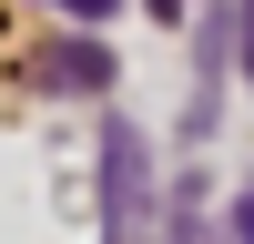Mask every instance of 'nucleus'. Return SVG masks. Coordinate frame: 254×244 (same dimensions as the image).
<instances>
[{
    "instance_id": "nucleus-3",
    "label": "nucleus",
    "mask_w": 254,
    "mask_h": 244,
    "mask_svg": "<svg viewBox=\"0 0 254 244\" xmlns=\"http://www.w3.org/2000/svg\"><path fill=\"white\" fill-rule=\"evenodd\" d=\"M234 71H254V0H234Z\"/></svg>"
},
{
    "instance_id": "nucleus-4",
    "label": "nucleus",
    "mask_w": 254,
    "mask_h": 244,
    "mask_svg": "<svg viewBox=\"0 0 254 244\" xmlns=\"http://www.w3.org/2000/svg\"><path fill=\"white\" fill-rule=\"evenodd\" d=\"M61 10H71V20H112L122 0H61Z\"/></svg>"
},
{
    "instance_id": "nucleus-2",
    "label": "nucleus",
    "mask_w": 254,
    "mask_h": 244,
    "mask_svg": "<svg viewBox=\"0 0 254 244\" xmlns=\"http://www.w3.org/2000/svg\"><path fill=\"white\" fill-rule=\"evenodd\" d=\"M31 71H41V92H112V51H102L92 31H81V41H51Z\"/></svg>"
},
{
    "instance_id": "nucleus-6",
    "label": "nucleus",
    "mask_w": 254,
    "mask_h": 244,
    "mask_svg": "<svg viewBox=\"0 0 254 244\" xmlns=\"http://www.w3.org/2000/svg\"><path fill=\"white\" fill-rule=\"evenodd\" d=\"M142 10H153V20H183V0H142Z\"/></svg>"
},
{
    "instance_id": "nucleus-1",
    "label": "nucleus",
    "mask_w": 254,
    "mask_h": 244,
    "mask_svg": "<svg viewBox=\"0 0 254 244\" xmlns=\"http://www.w3.org/2000/svg\"><path fill=\"white\" fill-rule=\"evenodd\" d=\"M142 132H132V112H112L102 122V244H132V224H142Z\"/></svg>"
},
{
    "instance_id": "nucleus-5",
    "label": "nucleus",
    "mask_w": 254,
    "mask_h": 244,
    "mask_svg": "<svg viewBox=\"0 0 254 244\" xmlns=\"http://www.w3.org/2000/svg\"><path fill=\"white\" fill-rule=\"evenodd\" d=\"M234 244H254V193H234Z\"/></svg>"
}]
</instances>
